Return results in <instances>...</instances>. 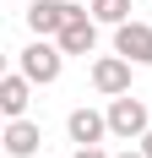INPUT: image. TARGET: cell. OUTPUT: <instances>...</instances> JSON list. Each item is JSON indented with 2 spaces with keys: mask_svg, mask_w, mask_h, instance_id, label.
<instances>
[{
  "mask_svg": "<svg viewBox=\"0 0 152 158\" xmlns=\"http://www.w3.org/2000/svg\"><path fill=\"white\" fill-rule=\"evenodd\" d=\"M0 142H6V153H11V158H33V153H38V142H44V131L22 114V120H6V136H0Z\"/></svg>",
  "mask_w": 152,
  "mask_h": 158,
  "instance_id": "9",
  "label": "cell"
},
{
  "mask_svg": "<svg viewBox=\"0 0 152 158\" xmlns=\"http://www.w3.org/2000/svg\"><path fill=\"white\" fill-rule=\"evenodd\" d=\"M147 131H152V114H147V104H141L136 93L109 98V136H120V142H141Z\"/></svg>",
  "mask_w": 152,
  "mask_h": 158,
  "instance_id": "2",
  "label": "cell"
},
{
  "mask_svg": "<svg viewBox=\"0 0 152 158\" xmlns=\"http://www.w3.org/2000/svg\"><path fill=\"white\" fill-rule=\"evenodd\" d=\"M16 71H22L33 87H49V82H60V71H65V49L54 44V38H33V44L16 55Z\"/></svg>",
  "mask_w": 152,
  "mask_h": 158,
  "instance_id": "1",
  "label": "cell"
},
{
  "mask_svg": "<svg viewBox=\"0 0 152 158\" xmlns=\"http://www.w3.org/2000/svg\"><path fill=\"white\" fill-rule=\"evenodd\" d=\"M76 158H114V153H103V147H76Z\"/></svg>",
  "mask_w": 152,
  "mask_h": 158,
  "instance_id": "11",
  "label": "cell"
},
{
  "mask_svg": "<svg viewBox=\"0 0 152 158\" xmlns=\"http://www.w3.org/2000/svg\"><path fill=\"white\" fill-rule=\"evenodd\" d=\"M114 55H125L130 65H152V27L136 22V16L120 22V27H114Z\"/></svg>",
  "mask_w": 152,
  "mask_h": 158,
  "instance_id": "5",
  "label": "cell"
},
{
  "mask_svg": "<svg viewBox=\"0 0 152 158\" xmlns=\"http://www.w3.org/2000/svg\"><path fill=\"white\" fill-rule=\"evenodd\" d=\"M87 6H76V0H33L27 6V27L38 33V38H60L65 27H71V16H82Z\"/></svg>",
  "mask_w": 152,
  "mask_h": 158,
  "instance_id": "3",
  "label": "cell"
},
{
  "mask_svg": "<svg viewBox=\"0 0 152 158\" xmlns=\"http://www.w3.org/2000/svg\"><path fill=\"white\" fill-rule=\"evenodd\" d=\"M98 27H103V22L92 11H82V16H71V27H65L54 44H60L65 55H92V49H98Z\"/></svg>",
  "mask_w": 152,
  "mask_h": 158,
  "instance_id": "7",
  "label": "cell"
},
{
  "mask_svg": "<svg viewBox=\"0 0 152 158\" xmlns=\"http://www.w3.org/2000/svg\"><path fill=\"white\" fill-rule=\"evenodd\" d=\"M33 104V82L22 77V71H11V77H0V114L6 120H22Z\"/></svg>",
  "mask_w": 152,
  "mask_h": 158,
  "instance_id": "8",
  "label": "cell"
},
{
  "mask_svg": "<svg viewBox=\"0 0 152 158\" xmlns=\"http://www.w3.org/2000/svg\"><path fill=\"white\" fill-rule=\"evenodd\" d=\"M136 147H141V153H147V158H152V131H147V136H141V142H136Z\"/></svg>",
  "mask_w": 152,
  "mask_h": 158,
  "instance_id": "13",
  "label": "cell"
},
{
  "mask_svg": "<svg viewBox=\"0 0 152 158\" xmlns=\"http://www.w3.org/2000/svg\"><path fill=\"white\" fill-rule=\"evenodd\" d=\"M65 131H71L76 147H98L109 136V109H87V104H82V109L65 114Z\"/></svg>",
  "mask_w": 152,
  "mask_h": 158,
  "instance_id": "6",
  "label": "cell"
},
{
  "mask_svg": "<svg viewBox=\"0 0 152 158\" xmlns=\"http://www.w3.org/2000/svg\"><path fill=\"white\" fill-rule=\"evenodd\" d=\"M87 11L103 27H120V22H130V0H87Z\"/></svg>",
  "mask_w": 152,
  "mask_h": 158,
  "instance_id": "10",
  "label": "cell"
},
{
  "mask_svg": "<svg viewBox=\"0 0 152 158\" xmlns=\"http://www.w3.org/2000/svg\"><path fill=\"white\" fill-rule=\"evenodd\" d=\"M114 158H147V153H141V147H125V153H114Z\"/></svg>",
  "mask_w": 152,
  "mask_h": 158,
  "instance_id": "12",
  "label": "cell"
},
{
  "mask_svg": "<svg viewBox=\"0 0 152 158\" xmlns=\"http://www.w3.org/2000/svg\"><path fill=\"white\" fill-rule=\"evenodd\" d=\"M130 71L136 65L125 60V55H98L92 60V87L103 98H120V93H130Z\"/></svg>",
  "mask_w": 152,
  "mask_h": 158,
  "instance_id": "4",
  "label": "cell"
}]
</instances>
